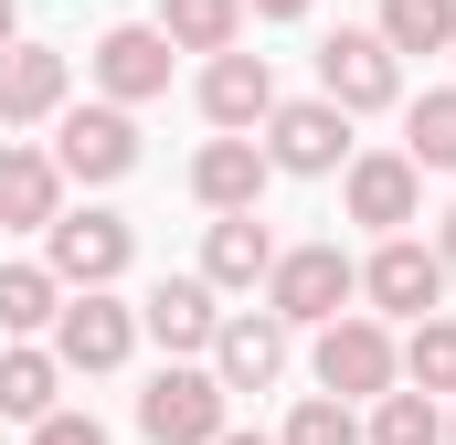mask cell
<instances>
[{
    "label": "cell",
    "instance_id": "cell-6",
    "mask_svg": "<svg viewBox=\"0 0 456 445\" xmlns=\"http://www.w3.org/2000/svg\"><path fill=\"white\" fill-rule=\"evenodd\" d=\"M53 170H64V181H127V170H138L127 107H64L53 117Z\"/></svg>",
    "mask_w": 456,
    "mask_h": 445
},
{
    "label": "cell",
    "instance_id": "cell-15",
    "mask_svg": "<svg viewBox=\"0 0 456 445\" xmlns=\"http://www.w3.org/2000/svg\"><path fill=\"white\" fill-rule=\"evenodd\" d=\"M265 181H276V159H265L255 138H213V149L191 159V191H202L213 213H255V202H265Z\"/></svg>",
    "mask_w": 456,
    "mask_h": 445
},
{
    "label": "cell",
    "instance_id": "cell-12",
    "mask_svg": "<svg viewBox=\"0 0 456 445\" xmlns=\"http://www.w3.org/2000/svg\"><path fill=\"white\" fill-rule=\"evenodd\" d=\"M340 191H350V222H371V233L393 244V233L414 222V202H425V170H414L403 149H371V159H350Z\"/></svg>",
    "mask_w": 456,
    "mask_h": 445
},
{
    "label": "cell",
    "instance_id": "cell-4",
    "mask_svg": "<svg viewBox=\"0 0 456 445\" xmlns=\"http://www.w3.org/2000/svg\"><path fill=\"white\" fill-rule=\"evenodd\" d=\"M43 244H53V255H43V265H53V287H75V297L117 287V276H127V255H138V233H127L117 213H64Z\"/></svg>",
    "mask_w": 456,
    "mask_h": 445
},
{
    "label": "cell",
    "instance_id": "cell-30",
    "mask_svg": "<svg viewBox=\"0 0 456 445\" xmlns=\"http://www.w3.org/2000/svg\"><path fill=\"white\" fill-rule=\"evenodd\" d=\"M436 265H446V276H456V213H446V233H436Z\"/></svg>",
    "mask_w": 456,
    "mask_h": 445
},
{
    "label": "cell",
    "instance_id": "cell-26",
    "mask_svg": "<svg viewBox=\"0 0 456 445\" xmlns=\"http://www.w3.org/2000/svg\"><path fill=\"white\" fill-rule=\"evenodd\" d=\"M276 445H361V414L330 403V392H308V403L287 414V435H276Z\"/></svg>",
    "mask_w": 456,
    "mask_h": 445
},
{
    "label": "cell",
    "instance_id": "cell-10",
    "mask_svg": "<svg viewBox=\"0 0 456 445\" xmlns=\"http://www.w3.org/2000/svg\"><path fill=\"white\" fill-rule=\"evenodd\" d=\"M202 117H213L224 138L265 127V117H276V64H265V53H244V43L213 53V64H202Z\"/></svg>",
    "mask_w": 456,
    "mask_h": 445
},
{
    "label": "cell",
    "instance_id": "cell-2",
    "mask_svg": "<svg viewBox=\"0 0 456 445\" xmlns=\"http://www.w3.org/2000/svg\"><path fill=\"white\" fill-rule=\"evenodd\" d=\"M393 382H403V350H393L382 319H361V308H350V319L319 329V392H330V403H382Z\"/></svg>",
    "mask_w": 456,
    "mask_h": 445
},
{
    "label": "cell",
    "instance_id": "cell-29",
    "mask_svg": "<svg viewBox=\"0 0 456 445\" xmlns=\"http://www.w3.org/2000/svg\"><path fill=\"white\" fill-rule=\"evenodd\" d=\"M11 43H21V0H0V53H11Z\"/></svg>",
    "mask_w": 456,
    "mask_h": 445
},
{
    "label": "cell",
    "instance_id": "cell-28",
    "mask_svg": "<svg viewBox=\"0 0 456 445\" xmlns=\"http://www.w3.org/2000/svg\"><path fill=\"white\" fill-rule=\"evenodd\" d=\"M244 11H255V21H297L308 0H244Z\"/></svg>",
    "mask_w": 456,
    "mask_h": 445
},
{
    "label": "cell",
    "instance_id": "cell-31",
    "mask_svg": "<svg viewBox=\"0 0 456 445\" xmlns=\"http://www.w3.org/2000/svg\"><path fill=\"white\" fill-rule=\"evenodd\" d=\"M224 445H276V435H233V425H224Z\"/></svg>",
    "mask_w": 456,
    "mask_h": 445
},
{
    "label": "cell",
    "instance_id": "cell-7",
    "mask_svg": "<svg viewBox=\"0 0 456 445\" xmlns=\"http://www.w3.org/2000/svg\"><path fill=\"white\" fill-rule=\"evenodd\" d=\"M265 159H276V170H297V181L340 170V159H350V117L330 107V96H297V107H276V117H265Z\"/></svg>",
    "mask_w": 456,
    "mask_h": 445
},
{
    "label": "cell",
    "instance_id": "cell-13",
    "mask_svg": "<svg viewBox=\"0 0 456 445\" xmlns=\"http://www.w3.org/2000/svg\"><path fill=\"white\" fill-rule=\"evenodd\" d=\"M138 329L159 339L170 360H191V350H213V339H224V308H213V287H202V276H159V287L138 297Z\"/></svg>",
    "mask_w": 456,
    "mask_h": 445
},
{
    "label": "cell",
    "instance_id": "cell-24",
    "mask_svg": "<svg viewBox=\"0 0 456 445\" xmlns=\"http://www.w3.org/2000/svg\"><path fill=\"white\" fill-rule=\"evenodd\" d=\"M403 382L436 403V392H456V319H414V339H403Z\"/></svg>",
    "mask_w": 456,
    "mask_h": 445
},
{
    "label": "cell",
    "instance_id": "cell-32",
    "mask_svg": "<svg viewBox=\"0 0 456 445\" xmlns=\"http://www.w3.org/2000/svg\"><path fill=\"white\" fill-rule=\"evenodd\" d=\"M446 435H456V425H446Z\"/></svg>",
    "mask_w": 456,
    "mask_h": 445
},
{
    "label": "cell",
    "instance_id": "cell-21",
    "mask_svg": "<svg viewBox=\"0 0 456 445\" xmlns=\"http://www.w3.org/2000/svg\"><path fill=\"white\" fill-rule=\"evenodd\" d=\"M382 53L403 64V53H456V0H382Z\"/></svg>",
    "mask_w": 456,
    "mask_h": 445
},
{
    "label": "cell",
    "instance_id": "cell-1",
    "mask_svg": "<svg viewBox=\"0 0 456 445\" xmlns=\"http://www.w3.org/2000/svg\"><path fill=\"white\" fill-rule=\"evenodd\" d=\"M350 297H361V265L340 244H287L265 276V319H287V329H330V319H350Z\"/></svg>",
    "mask_w": 456,
    "mask_h": 445
},
{
    "label": "cell",
    "instance_id": "cell-23",
    "mask_svg": "<svg viewBox=\"0 0 456 445\" xmlns=\"http://www.w3.org/2000/svg\"><path fill=\"white\" fill-rule=\"evenodd\" d=\"M403 159H414V170H456V85L403 107Z\"/></svg>",
    "mask_w": 456,
    "mask_h": 445
},
{
    "label": "cell",
    "instance_id": "cell-17",
    "mask_svg": "<svg viewBox=\"0 0 456 445\" xmlns=\"http://www.w3.org/2000/svg\"><path fill=\"white\" fill-rule=\"evenodd\" d=\"M287 371V319H224V339H213V382L224 392H265Z\"/></svg>",
    "mask_w": 456,
    "mask_h": 445
},
{
    "label": "cell",
    "instance_id": "cell-3",
    "mask_svg": "<svg viewBox=\"0 0 456 445\" xmlns=\"http://www.w3.org/2000/svg\"><path fill=\"white\" fill-rule=\"evenodd\" d=\"M224 382L213 371H191V360H170L149 392H138V435L149 445H224Z\"/></svg>",
    "mask_w": 456,
    "mask_h": 445
},
{
    "label": "cell",
    "instance_id": "cell-19",
    "mask_svg": "<svg viewBox=\"0 0 456 445\" xmlns=\"http://www.w3.org/2000/svg\"><path fill=\"white\" fill-rule=\"evenodd\" d=\"M159 43L170 53H233L244 43V0H159Z\"/></svg>",
    "mask_w": 456,
    "mask_h": 445
},
{
    "label": "cell",
    "instance_id": "cell-11",
    "mask_svg": "<svg viewBox=\"0 0 456 445\" xmlns=\"http://www.w3.org/2000/svg\"><path fill=\"white\" fill-rule=\"evenodd\" d=\"M96 85H107V107L170 96V43H159V21H117L107 43H96Z\"/></svg>",
    "mask_w": 456,
    "mask_h": 445
},
{
    "label": "cell",
    "instance_id": "cell-27",
    "mask_svg": "<svg viewBox=\"0 0 456 445\" xmlns=\"http://www.w3.org/2000/svg\"><path fill=\"white\" fill-rule=\"evenodd\" d=\"M32 445H107V425H96V414H43Z\"/></svg>",
    "mask_w": 456,
    "mask_h": 445
},
{
    "label": "cell",
    "instance_id": "cell-22",
    "mask_svg": "<svg viewBox=\"0 0 456 445\" xmlns=\"http://www.w3.org/2000/svg\"><path fill=\"white\" fill-rule=\"evenodd\" d=\"M64 319V287H53V265H0V329L11 339H32V329H53Z\"/></svg>",
    "mask_w": 456,
    "mask_h": 445
},
{
    "label": "cell",
    "instance_id": "cell-25",
    "mask_svg": "<svg viewBox=\"0 0 456 445\" xmlns=\"http://www.w3.org/2000/svg\"><path fill=\"white\" fill-rule=\"evenodd\" d=\"M371 445H446V414L425 392H382L371 403Z\"/></svg>",
    "mask_w": 456,
    "mask_h": 445
},
{
    "label": "cell",
    "instance_id": "cell-8",
    "mask_svg": "<svg viewBox=\"0 0 456 445\" xmlns=\"http://www.w3.org/2000/svg\"><path fill=\"white\" fill-rule=\"evenodd\" d=\"M361 297H371L382 319H436V297H446V265H436V244L393 233V244L361 265Z\"/></svg>",
    "mask_w": 456,
    "mask_h": 445
},
{
    "label": "cell",
    "instance_id": "cell-20",
    "mask_svg": "<svg viewBox=\"0 0 456 445\" xmlns=\"http://www.w3.org/2000/svg\"><path fill=\"white\" fill-rule=\"evenodd\" d=\"M53 392H64V360H53V350H0V414H11V425L64 414Z\"/></svg>",
    "mask_w": 456,
    "mask_h": 445
},
{
    "label": "cell",
    "instance_id": "cell-16",
    "mask_svg": "<svg viewBox=\"0 0 456 445\" xmlns=\"http://www.w3.org/2000/svg\"><path fill=\"white\" fill-rule=\"evenodd\" d=\"M276 255H287V244H276L255 213H224V222H213V244H202V287H213V297H224V287H265Z\"/></svg>",
    "mask_w": 456,
    "mask_h": 445
},
{
    "label": "cell",
    "instance_id": "cell-5",
    "mask_svg": "<svg viewBox=\"0 0 456 445\" xmlns=\"http://www.w3.org/2000/svg\"><path fill=\"white\" fill-rule=\"evenodd\" d=\"M319 96L340 117H371V107L403 96V64L382 53V32H330V43H319Z\"/></svg>",
    "mask_w": 456,
    "mask_h": 445
},
{
    "label": "cell",
    "instance_id": "cell-14",
    "mask_svg": "<svg viewBox=\"0 0 456 445\" xmlns=\"http://www.w3.org/2000/svg\"><path fill=\"white\" fill-rule=\"evenodd\" d=\"M32 117H64V53L53 43L0 53V127H32Z\"/></svg>",
    "mask_w": 456,
    "mask_h": 445
},
{
    "label": "cell",
    "instance_id": "cell-9",
    "mask_svg": "<svg viewBox=\"0 0 456 445\" xmlns=\"http://www.w3.org/2000/svg\"><path fill=\"white\" fill-rule=\"evenodd\" d=\"M138 350V308H117L107 287L96 297H64V319H53V360L64 371H117Z\"/></svg>",
    "mask_w": 456,
    "mask_h": 445
},
{
    "label": "cell",
    "instance_id": "cell-18",
    "mask_svg": "<svg viewBox=\"0 0 456 445\" xmlns=\"http://www.w3.org/2000/svg\"><path fill=\"white\" fill-rule=\"evenodd\" d=\"M0 222H21V233H53L64 222V170L43 149H0Z\"/></svg>",
    "mask_w": 456,
    "mask_h": 445
}]
</instances>
